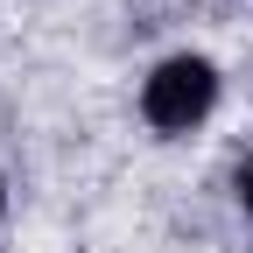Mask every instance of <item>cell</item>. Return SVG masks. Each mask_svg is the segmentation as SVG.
Listing matches in <instances>:
<instances>
[{
    "label": "cell",
    "mask_w": 253,
    "mask_h": 253,
    "mask_svg": "<svg viewBox=\"0 0 253 253\" xmlns=\"http://www.w3.org/2000/svg\"><path fill=\"white\" fill-rule=\"evenodd\" d=\"M239 204H246V218H253V162L239 169Z\"/></svg>",
    "instance_id": "2"
},
{
    "label": "cell",
    "mask_w": 253,
    "mask_h": 253,
    "mask_svg": "<svg viewBox=\"0 0 253 253\" xmlns=\"http://www.w3.org/2000/svg\"><path fill=\"white\" fill-rule=\"evenodd\" d=\"M211 106H218V71L204 56H169V63H155L148 84H141V113H148V126H162V134H190Z\"/></svg>",
    "instance_id": "1"
}]
</instances>
